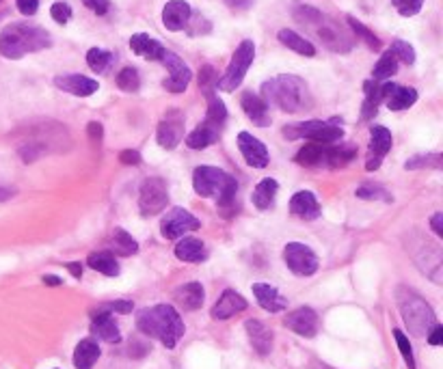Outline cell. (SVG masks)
Masks as SVG:
<instances>
[{
    "instance_id": "obj_43",
    "label": "cell",
    "mask_w": 443,
    "mask_h": 369,
    "mask_svg": "<svg viewBox=\"0 0 443 369\" xmlns=\"http://www.w3.org/2000/svg\"><path fill=\"white\" fill-rule=\"evenodd\" d=\"M208 113H206V119L219 123V125H225L227 121V108L223 104V99H219V95L214 93H208Z\"/></svg>"
},
{
    "instance_id": "obj_30",
    "label": "cell",
    "mask_w": 443,
    "mask_h": 369,
    "mask_svg": "<svg viewBox=\"0 0 443 369\" xmlns=\"http://www.w3.org/2000/svg\"><path fill=\"white\" fill-rule=\"evenodd\" d=\"M91 270H97L104 277H119V261L117 255H113L111 251H99V253H91L87 259Z\"/></svg>"
},
{
    "instance_id": "obj_14",
    "label": "cell",
    "mask_w": 443,
    "mask_h": 369,
    "mask_svg": "<svg viewBox=\"0 0 443 369\" xmlns=\"http://www.w3.org/2000/svg\"><path fill=\"white\" fill-rule=\"evenodd\" d=\"M392 149V132L385 125H372L370 130V147H368V160L365 169L377 171L383 164V158Z\"/></svg>"
},
{
    "instance_id": "obj_41",
    "label": "cell",
    "mask_w": 443,
    "mask_h": 369,
    "mask_svg": "<svg viewBox=\"0 0 443 369\" xmlns=\"http://www.w3.org/2000/svg\"><path fill=\"white\" fill-rule=\"evenodd\" d=\"M117 87L126 93H136L141 89V76L136 72V67H123L117 74Z\"/></svg>"
},
{
    "instance_id": "obj_40",
    "label": "cell",
    "mask_w": 443,
    "mask_h": 369,
    "mask_svg": "<svg viewBox=\"0 0 443 369\" xmlns=\"http://www.w3.org/2000/svg\"><path fill=\"white\" fill-rule=\"evenodd\" d=\"M355 194L363 201H385V204H392L394 201V196L381 184H363L355 190Z\"/></svg>"
},
{
    "instance_id": "obj_51",
    "label": "cell",
    "mask_w": 443,
    "mask_h": 369,
    "mask_svg": "<svg viewBox=\"0 0 443 369\" xmlns=\"http://www.w3.org/2000/svg\"><path fill=\"white\" fill-rule=\"evenodd\" d=\"M44 154V147L42 145H35V143H28L24 147H20V156L24 162H32V160H37L40 156Z\"/></svg>"
},
{
    "instance_id": "obj_61",
    "label": "cell",
    "mask_w": 443,
    "mask_h": 369,
    "mask_svg": "<svg viewBox=\"0 0 443 369\" xmlns=\"http://www.w3.org/2000/svg\"><path fill=\"white\" fill-rule=\"evenodd\" d=\"M9 196H13V190H9V188H0V201H7Z\"/></svg>"
},
{
    "instance_id": "obj_28",
    "label": "cell",
    "mask_w": 443,
    "mask_h": 369,
    "mask_svg": "<svg viewBox=\"0 0 443 369\" xmlns=\"http://www.w3.org/2000/svg\"><path fill=\"white\" fill-rule=\"evenodd\" d=\"M130 48L136 56L147 58V61H160L164 54V46L156 39H152L145 32H136V35L130 37Z\"/></svg>"
},
{
    "instance_id": "obj_33",
    "label": "cell",
    "mask_w": 443,
    "mask_h": 369,
    "mask_svg": "<svg viewBox=\"0 0 443 369\" xmlns=\"http://www.w3.org/2000/svg\"><path fill=\"white\" fill-rule=\"evenodd\" d=\"M279 42H281L286 48H290L292 52L301 54V56H314V54H316L314 44L308 42L305 37H301L298 32H294V30H290V28H281V30H279Z\"/></svg>"
},
{
    "instance_id": "obj_19",
    "label": "cell",
    "mask_w": 443,
    "mask_h": 369,
    "mask_svg": "<svg viewBox=\"0 0 443 369\" xmlns=\"http://www.w3.org/2000/svg\"><path fill=\"white\" fill-rule=\"evenodd\" d=\"M54 87L65 91V93H72L76 97H89L93 93H97L99 85L97 80L93 78H87L83 74H67V76H56L54 78Z\"/></svg>"
},
{
    "instance_id": "obj_42",
    "label": "cell",
    "mask_w": 443,
    "mask_h": 369,
    "mask_svg": "<svg viewBox=\"0 0 443 369\" xmlns=\"http://www.w3.org/2000/svg\"><path fill=\"white\" fill-rule=\"evenodd\" d=\"M443 162L439 154H426V156H415L404 162L406 171H418V169H441Z\"/></svg>"
},
{
    "instance_id": "obj_3",
    "label": "cell",
    "mask_w": 443,
    "mask_h": 369,
    "mask_svg": "<svg viewBox=\"0 0 443 369\" xmlns=\"http://www.w3.org/2000/svg\"><path fill=\"white\" fill-rule=\"evenodd\" d=\"M52 46L50 32L32 24H9L0 30V54L5 58L18 61L26 54L40 52Z\"/></svg>"
},
{
    "instance_id": "obj_29",
    "label": "cell",
    "mask_w": 443,
    "mask_h": 369,
    "mask_svg": "<svg viewBox=\"0 0 443 369\" xmlns=\"http://www.w3.org/2000/svg\"><path fill=\"white\" fill-rule=\"evenodd\" d=\"M277 192H279V184H277V180H272V177H264L257 186H255V190H253V194H251V201H253V206L257 208V210H268L272 204H275V196H277Z\"/></svg>"
},
{
    "instance_id": "obj_53",
    "label": "cell",
    "mask_w": 443,
    "mask_h": 369,
    "mask_svg": "<svg viewBox=\"0 0 443 369\" xmlns=\"http://www.w3.org/2000/svg\"><path fill=\"white\" fill-rule=\"evenodd\" d=\"M16 5L22 15H35L40 9V0H16Z\"/></svg>"
},
{
    "instance_id": "obj_24",
    "label": "cell",
    "mask_w": 443,
    "mask_h": 369,
    "mask_svg": "<svg viewBox=\"0 0 443 369\" xmlns=\"http://www.w3.org/2000/svg\"><path fill=\"white\" fill-rule=\"evenodd\" d=\"M253 294H255V300L257 305L268 311V313H279L288 307V300L279 294L277 287H272L268 283H253Z\"/></svg>"
},
{
    "instance_id": "obj_7",
    "label": "cell",
    "mask_w": 443,
    "mask_h": 369,
    "mask_svg": "<svg viewBox=\"0 0 443 369\" xmlns=\"http://www.w3.org/2000/svg\"><path fill=\"white\" fill-rule=\"evenodd\" d=\"M255 58V44L251 39H245L241 46L236 48L229 65H227V70H225V76L221 80H217V87L221 91H233L236 87H241L247 72H249V67Z\"/></svg>"
},
{
    "instance_id": "obj_6",
    "label": "cell",
    "mask_w": 443,
    "mask_h": 369,
    "mask_svg": "<svg viewBox=\"0 0 443 369\" xmlns=\"http://www.w3.org/2000/svg\"><path fill=\"white\" fill-rule=\"evenodd\" d=\"M284 137L288 141L308 139L316 145H333V143L344 139V130L339 127L335 121L312 119V121H305V123H298V125H286Z\"/></svg>"
},
{
    "instance_id": "obj_37",
    "label": "cell",
    "mask_w": 443,
    "mask_h": 369,
    "mask_svg": "<svg viewBox=\"0 0 443 369\" xmlns=\"http://www.w3.org/2000/svg\"><path fill=\"white\" fill-rule=\"evenodd\" d=\"M115 61V56H113V52H109V50H102V48H91L89 52H87V65L91 67V70L95 72V74H104L109 67H111V63Z\"/></svg>"
},
{
    "instance_id": "obj_35",
    "label": "cell",
    "mask_w": 443,
    "mask_h": 369,
    "mask_svg": "<svg viewBox=\"0 0 443 369\" xmlns=\"http://www.w3.org/2000/svg\"><path fill=\"white\" fill-rule=\"evenodd\" d=\"M355 156H357V149L353 145H339V147L327 145L322 166H329V169H342V166H346Z\"/></svg>"
},
{
    "instance_id": "obj_45",
    "label": "cell",
    "mask_w": 443,
    "mask_h": 369,
    "mask_svg": "<svg viewBox=\"0 0 443 369\" xmlns=\"http://www.w3.org/2000/svg\"><path fill=\"white\" fill-rule=\"evenodd\" d=\"M394 337H396L398 350H400V354H402L404 363H406V367H408V369H415L413 348H411V344H408V337H406V334H404L400 328H394Z\"/></svg>"
},
{
    "instance_id": "obj_1",
    "label": "cell",
    "mask_w": 443,
    "mask_h": 369,
    "mask_svg": "<svg viewBox=\"0 0 443 369\" xmlns=\"http://www.w3.org/2000/svg\"><path fill=\"white\" fill-rule=\"evenodd\" d=\"M262 99L284 113H303L314 106L308 82L292 74H281L266 80L262 85Z\"/></svg>"
},
{
    "instance_id": "obj_52",
    "label": "cell",
    "mask_w": 443,
    "mask_h": 369,
    "mask_svg": "<svg viewBox=\"0 0 443 369\" xmlns=\"http://www.w3.org/2000/svg\"><path fill=\"white\" fill-rule=\"evenodd\" d=\"M83 5L97 15H107L111 9V0H83Z\"/></svg>"
},
{
    "instance_id": "obj_27",
    "label": "cell",
    "mask_w": 443,
    "mask_h": 369,
    "mask_svg": "<svg viewBox=\"0 0 443 369\" xmlns=\"http://www.w3.org/2000/svg\"><path fill=\"white\" fill-rule=\"evenodd\" d=\"M203 298H206V292H203V285L197 283V281L180 285L174 292V300L184 311H197L203 305Z\"/></svg>"
},
{
    "instance_id": "obj_18",
    "label": "cell",
    "mask_w": 443,
    "mask_h": 369,
    "mask_svg": "<svg viewBox=\"0 0 443 369\" xmlns=\"http://www.w3.org/2000/svg\"><path fill=\"white\" fill-rule=\"evenodd\" d=\"M91 332L102 342H109V344H119L121 342L119 326H117L113 313H109V311L95 309L91 313Z\"/></svg>"
},
{
    "instance_id": "obj_8",
    "label": "cell",
    "mask_w": 443,
    "mask_h": 369,
    "mask_svg": "<svg viewBox=\"0 0 443 369\" xmlns=\"http://www.w3.org/2000/svg\"><path fill=\"white\" fill-rule=\"evenodd\" d=\"M231 182H233L231 175L217 169V166H208V164L197 166L193 173V188L203 199H217Z\"/></svg>"
},
{
    "instance_id": "obj_12",
    "label": "cell",
    "mask_w": 443,
    "mask_h": 369,
    "mask_svg": "<svg viewBox=\"0 0 443 369\" xmlns=\"http://www.w3.org/2000/svg\"><path fill=\"white\" fill-rule=\"evenodd\" d=\"M184 125H186V119H184L182 111H178V108L166 111V115L160 119L158 132H156L158 145L164 149H176L184 139Z\"/></svg>"
},
{
    "instance_id": "obj_23",
    "label": "cell",
    "mask_w": 443,
    "mask_h": 369,
    "mask_svg": "<svg viewBox=\"0 0 443 369\" xmlns=\"http://www.w3.org/2000/svg\"><path fill=\"white\" fill-rule=\"evenodd\" d=\"M290 212L303 220H316L322 214V208L318 204V199L314 196V192L301 190L290 199Z\"/></svg>"
},
{
    "instance_id": "obj_13",
    "label": "cell",
    "mask_w": 443,
    "mask_h": 369,
    "mask_svg": "<svg viewBox=\"0 0 443 369\" xmlns=\"http://www.w3.org/2000/svg\"><path fill=\"white\" fill-rule=\"evenodd\" d=\"M160 63L169 70V78L162 82V87L169 91V93H184L186 87L190 85V78H193V72H190V67L174 52H169L164 50Z\"/></svg>"
},
{
    "instance_id": "obj_5",
    "label": "cell",
    "mask_w": 443,
    "mask_h": 369,
    "mask_svg": "<svg viewBox=\"0 0 443 369\" xmlns=\"http://www.w3.org/2000/svg\"><path fill=\"white\" fill-rule=\"evenodd\" d=\"M396 300L400 315L408 326V330H411V334H415V337H428V332L437 324V315L426 300L408 287H398Z\"/></svg>"
},
{
    "instance_id": "obj_57",
    "label": "cell",
    "mask_w": 443,
    "mask_h": 369,
    "mask_svg": "<svg viewBox=\"0 0 443 369\" xmlns=\"http://www.w3.org/2000/svg\"><path fill=\"white\" fill-rule=\"evenodd\" d=\"M430 227H432V231L437 233V238H443V214H441V212L432 214V218H430Z\"/></svg>"
},
{
    "instance_id": "obj_9",
    "label": "cell",
    "mask_w": 443,
    "mask_h": 369,
    "mask_svg": "<svg viewBox=\"0 0 443 369\" xmlns=\"http://www.w3.org/2000/svg\"><path fill=\"white\" fill-rule=\"evenodd\" d=\"M169 206V188L162 177H150L141 184L139 208L143 216H156Z\"/></svg>"
},
{
    "instance_id": "obj_25",
    "label": "cell",
    "mask_w": 443,
    "mask_h": 369,
    "mask_svg": "<svg viewBox=\"0 0 443 369\" xmlns=\"http://www.w3.org/2000/svg\"><path fill=\"white\" fill-rule=\"evenodd\" d=\"M245 328H247V334H249V342H251L253 350L260 356H268L270 350H272V330L264 322L253 320V318L245 322Z\"/></svg>"
},
{
    "instance_id": "obj_39",
    "label": "cell",
    "mask_w": 443,
    "mask_h": 369,
    "mask_svg": "<svg viewBox=\"0 0 443 369\" xmlns=\"http://www.w3.org/2000/svg\"><path fill=\"white\" fill-rule=\"evenodd\" d=\"M396 72H398V61H396V56L392 52H385L379 58V63L374 65L372 76H374V80L379 82V80H389L392 76H396Z\"/></svg>"
},
{
    "instance_id": "obj_2",
    "label": "cell",
    "mask_w": 443,
    "mask_h": 369,
    "mask_svg": "<svg viewBox=\"0 0 443 369\" xmlns=\"http://www.w3.org/2000/svg\"><path fill=\"white\" fill-rule=\"evenodd\" d=\"M136 328L147 337L158 339L166 350H174L184 337V322L171 305H154L136 313Z\"/></svg>"
},
{
    "instance_id": "obj_48",
    "label": "cell",
    "mask_w": 443,
    "mask_h": 369,
    "mask_svg": "<svg viewBox=\"0 0 443 369\" xmlns=\"http://www.w3.org/2000/svg\"><path fill=\"white\" fill-rule=\"evenodd\" d=\"M199 87L208 93H214V87H217V74H214V67L210 65H203L201 72H199Z\"/></svg>"
},
{
    "instance_id": "obj_22",
    "label": "cell",
    "mask_w": 443,
    "mask_h": 369,
    "mask_svg": "<svg viewBox=\"0 0 443 369\" xmlns=\"http://www.w3.org/2000/svg\"><path fill=\"white\" fill-rule=\"evenodd\" d=\"M221 132H223V125H219V123L206 119V121L199 123V125L188 134V137H186V145H188L190 149H206V147H210V145H214V143L219 141Z\"/></svg>"
},
{
    "instance_id": "obj_21",
    "label": "cell",
    "mask_w": 443,
    "mask_h": 369,
    "mask_svg": "<svg viewBox=\"0 0 443 369\" xmlns=\"http://www.w3.org/2000/svg\"><path fill=\"white\" fill-rule=\"evenodd\" d=\"M190 15H193V9L186 0H169L162 9V24L174 32L184 30L190 22Z\"/></svg>"
},
{
    "instance_id": "obj_59",
    "label": "cell",
    "mask_w": 443,
    "mask_h": 369,
    "mask_svg": "<svg viewBox=\"0 0 443 369\" xmlns=\"http://www.w3.org/2000/svg\"><path fill=\"white\" fill-rule=\"evenodd\" d=\"M67 270H70L76 279H80L83 277V265L78 263V261H72V263H67Z\"/></svg>"
},
{
    "instance_id": "obj_60",
    "label": "cell",
    "mask_w": 443,
    "mask_h": 369,
    "mask_svg": "<svg viewBox=\"0 0 443 369\" xmlns=\"http://www.w3.org/2000/svg\"><path fill=\"white\" fill-rule=\"evenodd\" d=\"M44 283H46V285H52V287H54V285H61L63 281H61L59 277H54V275H46V277H44Z\"/></svg>"
},
{
    "instance_id": "obj_10",
    "label": "cell",
    "mask_w": 443,
    "mask_h": 369,
    "mask_svg": "<svg viewBox=\"0 0 443 369\" xmlns=\"http://www.w3.org/2000/svg\"><path fill=\"white\" fill-rule=\"evenodd\" d=\"M199 227H201V223L197 216H193L184 208H174L164 214V218L160 223V233L166 240H180V238H186V233L197 231Z\"/></svg>"
},
{
    "instance_id": "obj_36",
    "label": "cell",
    "mask_w": 443,
    "mask_h": 369,
    "mask_svg": "<svg viewBox=\"0 0 443 369\" xmlns=\"http://www.w3.org/2000/svg\"><path fill=\"white\" fill-rule=\"evenodd\" d=\"M324 149L327 145H316V143H310L305 145L298 154H296V162L301 166H322L324 164Z\"/></svg>"
},
{
    "instance_id": "obj_47",
    "label": "cell",
    "mask_w": 443,
    "mask_h": 369,
    "mask_svg": "<svg viewBox=\"0 0 443 369\" xmlns=\"http://www.w3.org/2000/svg\"><path fill=\"white\" fill-rule=\"evenodd\" d=\"M392 3L402 18H413L422 11L424 0H392Z\"/></svg>"
},
{
    "instance_id": "obj_31",
    "label": "cell",
    "mask_w": 443,
    "mask_h": 369,
    "mask_svg": "<svg viewBox=\"0 0 443 369\" xmlns=\"http://www.w3.org/2000/svg\"><path fill=\"white\" fill-rule=\"evenodd\" d=\"M99 354H102V350H99L95 339L78 342V346L74 350V367L76 369H93V365L97 363Z\"/></svg>"
},
{
    "instance_id": "obj_16",
    "label": "cell",
    "mask_w": 443,
    "mask_h": 369,
    "mask_svg": "<svg viewBox=\"0 0 443 369\" xmlns=\"http://www.w3.org/2000/svg\"><path fill=\"white\" fill-rule=\"evenodd\" d=\"M238 149H241L245 162L253 169H266L268 166V149L262 141H257L255 137H251L249 132H241L238 134Z\"/></svg>"
},
{
    "instance_id": "obj_15",
    "label": "cell",
    "mask_w": 443,
    "mask_h": 369,
    "mask_svg": "<svg viewBox=\"0 0 443 369\" xmlns=\"http://www.w3.org/2000/svg\"><path fill=\"white\" fill-rule=\"evenodd\" d=\"M284 326L305 339H312L318 332V313L312 307H298L286 315Z\"/></svg>"
},
{
    "instance_id": "obj_49",
    "label": "cell",
    "mask_w": 443,
    "mask_h": 369,
    "mask_svg": "<svg viewBox=\"0 0 443 369\" xmlns=\"http://www.w3.org/2000/svg\"><path fill=\"white\" fill-rule=\"evenodd\" d=\"M50 15L56 24H67L72 20V7L67 3H54L50 7Z\"/></svg>"
},
{
    "instance_id": "obj_44",
    "label": "cell",
    "mask_w": 443,
    "mask_h": 369,
    "mask_svg": "<svg viewBox=\"0 0 443 369\" xmlns=\"http://www.w3.org/2000/svg\"><path fill=\"white\" fill-rule=\"evenodd\" d=\"M348 24H351V28H353V32L355 35L370 48V50H379L381 48V42H379V37L374 35V32L370 30V28H365L359 20H355V18H348Z\"/></svg>"
},
{
    "instance_id": "obj_20",
    "label": "cell",
    "mask_w": 443,
    "mask_h": 369,
    "mask_svg": "<svg viewBox=\"0 0 443 369\" xmlns=\"http://www.w3.org/2000/svg\"><path fill=\"white\" fill-rule=\"evenodd\" d=\"M245 309H247V300L238 294L236 289H225L221 294V298L214 303L210 315L214 320H229V318H233L238 313H243Z\"/></svg>"
},
{
    "instance_id": "obj_11",
    "label": "cell",
    "mask_w": 443,
    "mask_h": 369,
    "mask_svg": "<svg viewBox=\"0 0 443 369\" xmlns=\"http://www.w3.org/2000/svg\"><path fill=\"white\" fill-rule=\"evenodd\" d=\"M284 261H286V265L290 268V270L296 277H312V275H316L318 265H320L316 253L310 246L301 244V242L286 244V249H284Z\"/></svg>"
},
{
    "instance_id": "obj_34",
    "label": "cell",
    "mask_w": 443,
    "mask_h": 369,
    "mask_svg": "<svg viewBox=\"0 0 443 369\" xmlns=\"http://www.w3.org/2000/svg\"><path fill=\"white\" fill-rule=\"evenodd\" d=\"M363 91H365V99L361 106V119L368 121L379 113V104L383 102V95H381V85L377 80H368L363 85Z\"/></svg>"
},
{
    "instance_id": "obj_58",
    "label": "cell",
    "mask_w": 443,
    "mask_h": 369,
    "mask_svg": "<svg viewBox=\"0 0 443 369\" xmlns=\"http://www.w3.org/2000/svg\"><path fill=\"white\" fill-rule=\"evenodd\" d=\"M225 5L236 9V11H245L253 5V0H225Z\"/></svg>"
},
{
    "instance_id": "obj_32",
    "label": "cell",
    "mask_w": 443,
    "mask_h": 369,
    "mask_svg": "<svg viewBox=\"0 0 443 369\" xmlns=\"http://www.w3.org/2000/svg\"><path fill=\"white\" fill-rule=\"evenodd\" d=\"M176 257L186 263H201L206 259V251H203V242L197 238H182L176 244Z\"/></svg>"
},
{
    "instance_id": "obj_26",
    "label": "cell",
    "mask_w": 443,
    "mask_h": 369,
    "mask_svg": "<svg viewBox=\"0 0 443 369\" xmlns=\"http://www.w3.org/2000/svg\"><path fill=\"white\" fill-rule=\"evenodd\" d=\"M241 104H243V111L245 115L257 125V127H268L270 125V115H268V104L264 102V99L251 91L243 93L241 97Z\"/></svg>"
},
{
    "instance_id": "obj_56",
    "label": "cell",
    "mask_w": 443,
    "mask_h": 369,
    "mask_svg": "<svg viewBox=\"0 0 443 369\" xmlns=\"http://www.w3.org/2000/svg\"><path fill=\"white\" fill-rule=\"evenodd\" d=\"M441 342H443V326L437 322V324L432 326V330L428 332V344H430V346H441Z\"/></svg>"
},
{
    "instance_id": "obj_4",
    "label": "cell",
    "mask_w": 443,
    "mask_h": 369,
    "mask_svg": "<svg viewBox=\"0 0 443 369\" xmlns=\"http://www.w3.org/2000/svg\"><path fill=\"white\" fill-rule=\"evenodd\" d=\"M294 20L301 26L310 28L314 35L322 42V46H327L329 50L342 52V54L351 52L353 37L344 30V26H339L335 20H331L329 15L320 13L318 9H314V7H298L294 11Z\"/></svg>"
},
{
    "instance_id": "obj_54",
    "label": "cell",
    "mask_w": 443,
    "mask_h": 369,
    "mask_svg": "<svg viewBox=\"0 0 443 369\" xmlns=\"http://www.w3.org/2000/svg\"><path fill=\"white\" fill-rule=\"evenodd\" d=\"M119 162L121 164H139L141 162V154L136 149H123L119 154Z\"/></svg>"
},
{
    "instance_id": "obj_38",
    "label": "cell",
    "mask_w": 443,
    "mask_h": 369,
    "mask_svg": "<svg viewBox=\"0 0 443 369\" xmlns=\"http://www.w3.org/2000/svg\"><path fill=\"white\" fill-rule=\"evenodd\" d=\"M113 246H115V253L113 255H121V257L134 255L136 251H139V244H136V240L130 236L128 231H123V229H115V233H113Z\"/></svg>"
},
{
    "instance_id": "obj_50",
    "label": "cell",
    "mask_w": 443,
    "mask_h": 369,
    "mask_svg": "<svg viewBox=\"0 0 443 369\" xmlns=\"http://www.w3.org/2000/svg\"><path fill=\"white\" fill-rule=\"evenodd\" d=\"M102 311H109V313H132L134 305L130 303V300H115V303H107V305H102L99 307Z\"/></svg>"
},
{
    "instance_id": "obj_46",
    "label": "cell",
    "mask_w": 443,
    "mask_h": 369,
    "mask_svg": "<svg viewBox=\"0 0 443 369\" xmlns=\"http://www.w3.org/2000/svg\"><path fill=\"white\" fill-rule=\"evenodd\" d=\"M389 52L396 56V61H402V63H406V65H413V63H415V50H413V46H411V44H406V42H402V39H396V42L392 44Z\"/></svg>"
},
{
    "instance_id": "obj_55",
    "label": "cell",
    "mask_w": 443,
    "mask_h": 369,
    "mask_svg": "<svg viewBox=\"0 0 443 369\" xmlns=\"http://www.w3.org/2000/svg\"><path fill=\"white\" fill-rule=\"evenodd\" d=\"M87 134H89V139H93V141H102V137H104V127H102V123L99 121H91L89 125H87Z\"/></svg>"
},
{
    "instance_id": "obj_17",
    "label": "cell",
    "mask_w": 443,
    "mask_h": 369,
    "mask_svg": "<svg viewBox=\"0 0 443 369\" xmlns=\"http://www.w3.org/2000/svg\"><path fill=\"white\" fill-rule=\"evenodd\" d=\"M381 95L389 111H406L418 102V91L413 87H402L394 82L381 85Z\"/></svg>"
}]
</instances>
